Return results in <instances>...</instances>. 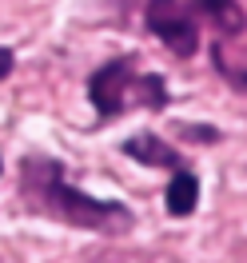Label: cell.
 I'll use <instances>...</instances> for the list:
<instances>
[{
    "label": "cell",
    "instance_id": "obj_1",
    "mask_svg": "<svg viewBox=\"0 0 247 263\" xmlns=\"http://www.w3.org/2000/svg\"><path fill=\"white\" fill-rule=\"evenodd\" d=\"M24 187H28V196H40V203L52 215H60L68 223H76V228H88V231H128L132 228V212L124 203L92 199L80 187H68L56 160H32L28 172H24Z\"/></svg>",
    "mask_w": 247,
    "mask_h": 263
},
{
    "label": "cell",
    "instance_id": "obj_2",
    "mask_svg": "<svg viewBox=\"0 0 247 263\" xmlns=\"http://www.w3.org/2000/svg\"><path fill=\"white\" fill-rule=\"evenodd\" d=\"M88 96L96 104L100 116H120L132 104H148V108H164L167 88L156 72H136L132 60H108L104 68H96V76L88 80Z\"/></svg>",
    "mask_w": 247,
    "mask_h": 263
},
{
    "label": "cell",
    "instance_id": "obj_3",
    "mask_svg": "<svg viewBox=\"0 0 247 263\" xmlns=\"http://www.w3.org/2000/svg\"><path fill=\"white\" fill-rule=\"evenodd\" d=\"M144 20H148L151 32L164 40V48H172L176 56H196L199 52V24L187 4H180V0H151Z\"/></svg>",
    "mask_w": 247,
    "mask_h": 263
},
{
    "label": "cell",
    "instance_id": "obj_4",
    "mask_svg": "<svg viewBox=\"0 0 247 263\" xmlns=\"http://www.w3.org/2000/svg\"><path fill=\"white\" fill-rule=\"evenodd\" d=\"M124 152L132 156V160H140V164L148 167H180V152L172 148V144H164L160 136H151V132H140V136H132L128 144H124Z\"/></svg>",
    "mask_w": 247,
    "mask_h": 263
},
{
    "label": "cell",
    "instance_id": "obj_5",
    "mask_svg": "<svg viewBox=\"0 0 247 263\" xmlns=\"http://www.w3.org/2000/svg\"><path fill=\"white\" fill-rule=\"evenodd\" d=\"M192 8V16H203V20H212L219 32H227V36H235V32H243V8L235 4V0H192L187 4Z\"/></svg>",
    "mask_w": 247,
    "mask_h": 263
},
{
    "label": "cell",
    "instance_id": "obj_6",
    "mask_svg": "<svg viewBox=\"0 0 247 263\" xmlns=\"http://www.w3.org/2000/svg\"><path fill=\"white\" fill-rule=\"evenodd\" d=\"M235 36H243V32H235ZM235 36L223 32L219 40H215L212 56H215V68L227 76V84H235V92H243V88H247V76H243V44H239L235 56H231V40H235Z\"/></svg>",
    "mask_w": 247,
    "mask_h": 263
},
{
    "label": "cell",
    "instance_id": "obj_7",
    "mask_svg": "<svg viewBox=\"0 0 247 263\" xmlns=\"http://www.w3.org/2000/svg\"><path fill=\"white\" fill-rule=\"evenodd\" d=\"M196 196H199V180L192 172H176V180L167 187V212L172 215H192L196 212Z\"/></svg>",
    "mask_w": 247,
    "mask_h": 263
},
{
    "label": "cell",
    "instance_id": "obj_8",
    "mask_svg": "<svg viewBox=\"0 0 247 263\" xmlns=\"http://www.w3.org/2000/svg\"><path fill=\"white\" fill-rule=\"evenodd\" d=\"M12 64H16V56H12L8 48H0V80H4L8 72H12Z\"/></svg>",
    "mask_w": 247,
    "mask_h": 263
}]
</instances>
